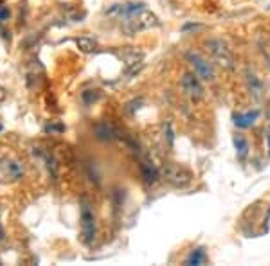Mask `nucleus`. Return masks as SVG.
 <instances>
[{
	"mask_svg": "<svg viewBox=\"0 0 270 266\" xmlns=\"http://www.w3.org/2000/svg\"><path fill=\"white\" fill-rule=\"evenodd\" d=\"M124 31L128 34H135L139 31H146V29H151V27H157L159 25V18L157 15H153L151 11H148L146 7L135 11L133 15L124 18Z\"/></svg>",
	"mask_w": 270,
	"mask_h": 266,
	"instance_id": "obj_1",
	"label": "nucleus"
},
{
	"mask_svg": "<svg viewBox=\"0 0 270 266\" xmlns=\"http://www.w3.org/2000/svg\"><path fill=\"white\" fill-rule=\"evenodd\" d=\"M162 177L168 183H171L173 187H186L191 183L193 177L191 173L186 169V167L178 166V164H173V162H168L164 167H162Z\"/></svg>",
	"mask_w": 270,
	"mask_h": 266,
	"instance_id": "obj_2",
	"label": "nucleus"
},
{
	"mask_svg": "<svg viewBox=\"0 0 270 266\" xmlns=\"http://www.w3.org/2000/svg\"><path fill=\"white\" fill-rule=\"evenodd\" d=\"M207 50H209L211 58L218 63L220 66L223 68H229L231 70L232 66H234V56L229 49H227V45L220 40H209L207 44H205Z\"/></svg>",
	"mask_w": 270,
	"mask_h": 266,
	"instance_id": "obj_3",
	"label": "nucleus"
},
{
	"mask_svg": "<svg viewBox=\"0 0 270 266\" xmlns=\"http://www.w3.org/2000/svg\"><path fill=\"white\" fill-rule=\"evenodd\" d=\"M188 60L191 63V66H193L195 74L200 79H205V81H213L215 79V68H213V65L205 58H202L198 52H189Z\"/></svg>",
	"mask_w": 270,
	"mask_h": 266,
	"instance_id": "obj_4",
	"label": "nucleus"
},
{
	"mask_svg": "<svg viewBox=\"0 0 270 266\" xmlns=\"http://www.w3.org/2000/svg\"><path fill=\"white\" fill-rule=\"evenodd\" d=\"M182 90L184 94L188 95L189 99L198 101L202 95H204V89H202V83H200V78L196 74H184L182 76Z\"/></svg>",
	"mask_w": 270,
	"mask_h": 266,
	"instance_id": "obj_5",
	"label": "nucleus"
},
{
	"mask_svg": "<svg viewBox=\"0 0 270 266\" xmlns=\"http://www.w3.org/2000/svg\"><path fill=\"white\" fill-rule=\"evenodd\" d=\"M81 230H83V236H85V241L87 243H92L96 238V220H94V214L92 211L88 209L87 205L81 207Z\"/></svg>",
	"mask_w": 270,
	"mask_h": 266,
	"instance_id": "obj_6",
	"label": "nucleus"
},
{
	"mask_svg": "<svg viewBox=\"0 0 270 266\" xmlns=\"http://www.w3.org/2000/svg\"><path fill=\"white\" fill-rule=\"evenodd\" d=\"M22 177V166L15 160L0 162V180L2 182H13Z\"/></svg>",
	"mask_w": 270,
	"mask_h": 266,
	"instance_id": "obj_7",
	"label": "nucleus"
},
{
	"mask_svg": "<svg viewBox=\"0 0 270 266\" xmlns=\"http://www.w3.org/2000/svg\"><path fill=\"white\" fill-rule=\"evenodd\" d=\"M259 117V110H254V111H247V113H238L234 115V124L238 128H250L254 122L258 121Z\"/></svg>",
	"mask_w": 270,
	"mask_h": 266,
	"instance_id": "obj_8",
	"label": "nucleus"
},
{
	"mask_svg": "<svg viewBox=\"0 0 270 266\" xmlns=\"http://www.w3.org/2000/svg\"><path fill=\"white\" fill-rule=\"evenodd\" d=\"M96 133H98L99 139H105V140L116 139L117 135H119L116 128L110 126V124H98V126H96Z\"/></svg>",
	"mask_w": 270,
	"mask_h": 266,
	"instance_id": "obj_9",
	"label": "nucleus"
},
{
	"mask_svg": "<svg viewBox=\"0 0 270 266\" xmlns=\"http://www.w3.org/2000/svg\"><path fill=\"white\" fill-rule=\"evenodd\" d=\"M234 148H236L238 158L243 160L248 155V142L243 135H234Z\"/></svg>",
	"mask_w": 270,
	"mask_h": 266,
	"instance_id": "obj_10",
	"label": "nucleus"
},
{
	"mask_svg": "<svg viewBox=\"0 0 270 266\" xmlns=\"http://www.w3.org/2000/svg\"><path fill=\"white\" fill-rule=\"evenodd\" d=\"M207 261V254H205L204 248H196L191 252L188 259H186V265H204Z\"/></svg>",
	"mask_w": 270,
	"mask_h": 266,
	"instance_id": "obj_11",
	"label": "nucleus"
},
{
	"mask_svg": "<svg viewBox=\"0 0 270 266\" xmlns=\"http://www.w3.org/2000/svg\"><path fill=\"white\" fill-rule=\"evenodd\" d=\"M247 81H248V89L252 90V94L256 99H259L261 95H263V85H261V81H259L254 74H248L247 76Z\"/></svg>",
	"mask_w": 270,
	"mask_h": 266,
	"instance_id": "obj_12",
	"label": "nucleus"
},
{
	"mask_svg": "<svg viewBox=\"0 0 270 266\" xmlns=\"http://www.w3.org/2000/svg\"><path fill=\"white\" fill-rule=\"evenodd\" d=\"M141 169H143L144 182H146V183H155V182H157V178H159V171H157V169H155L151 164H148V162H146V164H143V167H141Z\"/></svg>",
	"mask_w": 270,
	"mask_h": 266,
	"instance_id": "obj_13",
	"label": "nucleus"
},
{
	"mask_svg": "<svg viewBox=\"0 0 270 266\" xmlns=\"http://www.w3.org/2000/svg\"><path fill=\"white\" fill-rule=\"evenodd\" d=\"M76 45L79 47V50H83V52H92V50L96 49V42L90 38H77Z\"/></svg>",
	"mask_w": 270,
	"mask_h": 266,
	"instance_id": "obj_14",
	"label": "nucleus"
},
{
	"mask_svg": "<svg viewBox=\"0 0 270 266\" xmlns=\"http://www.w3.org/2000/svg\"><path fill=\"white\" fill-rule=\"evenodd\" d=\"M7 18H9V9L4 6H0V22H6Z\"/></svg>",
	"mask_w": 270,
	"mask_h": 266,
	"instance_id": "obj_15",
	"label": "nucleus"
},
{
	"mask_svg": "<svg viewBox=\"0 0 270 266\" xmlns=\"http://www.w3.org/2000/svg\"><path fill=\"white\" fill-rule=\"evenodd\" d=\"M4 97H6V92H4V89H2V87H0V103H2V101H4Z\"/></svg>",
	"mask_w": 270,
	"mask_h": 266,
	"instance_id": "obj_16",
	"label": "nucleus"
},
{
	"mask_svg": "<svg viewBox=\"0 0 270 266\" xmlns=\"http://www.w3.org/2000/svg\"><path fill=\"white\" fill-rule=\"evenodd\" d=\"M4 238V232H2V228H0V239Z\"/></svg>",
	"mask_w": 270,
	"mask_h": 266,
	"instance_id": "obj_17",
	"label": "nucleus"
},
{
	"mask_svg": "<svg viewBox=\"0 0 270 266\" xmlns=\"http://www.w3.org/2000/svg\"><path fill=\"white\" fill-rule=\"evenodd\" d=\"M267 139H269V148H270V135H267Z\"/></svg>",
	"mask_w": 270,
	"mask_h": 266,
	"instance_id": "obj_18",
	"label": "nucleus"
},
{
	"mask_svg": "<svg viewBox=\"0 0 270 266\" xmlns=\"http://www.w3.org/2000/svg\"><path fill=\"white\" fill-rule=\"evenodd\" d=\"M0 130H2V124H0Z\"/></svg>",
	"mask_w": 270,
	"mask_h": 266,
	"instance_id": "obj_19",
	"label": "nucleus"
}]
</instances>
